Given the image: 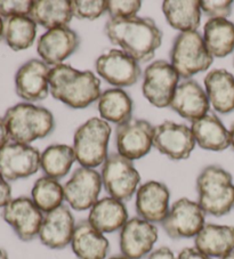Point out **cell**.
<instances>
[{"instance_id": "1", "label": "cell", "mask_w": 234, "mask_h": 259, "mask_svg": "<svg viewBox=\"0 0 234 259\" xmlns=\"http://www.w3.org/2000/svg\"><path fill=\"white\" fill-rule=\"evenodd\" d=\"M104 32L112 44L118 45L137 62L151 61L163 41V33L155 22L137 15L127 19H110Z\"/></svg>"}, {"instance_id": "2", "label": "cell", "mask_w": 234, "mask_h": 259, "mask_svg": "<svg viewBox=\"0 0 234 259\" xmlns=\"http://www.w3.org/2000/svg\"><path fill=\"white\" fill-rule=\"evenodd\" d=\"M49 91L54 98L72 109H85L97 101L101 81L91 71H80L71 65L54 66L49 73Z\"/></svg>"}, {"instance_id": "3", "label": "cell", "mask_w": 234, "mask_h": 259, "mask_svg": "<svg viewBox=\"0 0 234 259\" xmlns=\"http://www.w3.org/2000/svg\"><path fill=\"white\" fill-rule=\"evenodd\" d=\"M198 201L206 215L222 217L234 208L232 175L219 166L202 169L197 178Z\"/></svg>"}, {"instance_id": "4", "label": "cell", "mask_w": 234, "mask_h": 259, "mask_svg": "<svg viewBox=\"0 0 234 259\" xmlns=\"http://www.w3.org/2000/svg\"><path fill=\"white\" fill-rule=\"evenodd\" d=\"M6 126L11 140L21 144H29L44 138L55 128V120L51 111L31 103H20L5 113Z\"/></svg>"}, {"instance_id": "5", "label": "cell", "mask_w": 234, "mask_h": 259, "mask_svg": "<svg viewBox=\"0 0 234 259\" xmlns=\"http://www.w3.org/2000/svg\"><path fill=\"white\" fill-rule=\"evenodd\" d=\"M111 127L107 121L92 118L83 123L74 133L73 150L76 161L82 167L95 169L107 158V145Z\"/></svg>"}, {"instance_id": "6", "label": "cell", "mask_w": 234, "mask_h": 259, "mask_svg": "<svg viewBox=\"0 0 234 259\" xmlns=\"http://www.w3.org/2000/svg\"><path fill=\"white\" fill-rule=\"evenodd\" d=\"M213 60L214 57L207 49L204 38L197 31L179 33L170 51L172 65L179 77L185 80L208 70Z\"/></svg>"}, {"instance_id": "7", "label": "cell", "mask_w": 234, "mask_h": 259, "mask_svg": "<svg viewBox=\"0 0 234 259\" xmlns=\"http://www.w3.org/2000/svg\"><path fill=\"white\" fill-rule=\"evenodd\" d=\"M102 182L110 196L120 201H128L136 194L141 175L133 161L119 153L110 154L103 163Z\"/></svg>"}, {"instance_id": "8", "label": "cell", "mask_w": 234, "mask_h": 259, "mask_svg": "<svg viewBox=\"0 0 234 259\" xmlns=\"http://www.w3.org/2000/svg\"><path fill=\"white\" fill-rule=\"evenodd\" d=\"M179 74L172 63L158 60L147 66L143 79V95L155 108H167L178 86Z\"/></svg>"}, {"instance_id": "9", "label": "cell", "mask_w": 234, "mask_h": 259, "mask_svg": "<svg viewBox=\"0 0 234 259\" xmlns=\"http://www.w3.org/2000/svg\"><path fill=\"white\" fill-rule=\"evenodd\" d=\"M205 220L206 212L197 201L182 198L173 203L161 224L169 238L190 239L196 238L204 229Z\"/></svg>"}, {"instance_id": "10", "label": "cell", "mask_w": 234, "mask_h": 259, "mask_svg": "<svg viewBox=\"0 0 234 259\" xmlns=\"http://www.w3.org/2000/svg\"><path fill=\"white\" fill-rule=\"evenodd\" d=\"M103 182L101 174L93 168H76L64 185V198L67 204L76 211L91 210L98 201Z\"/></svg>"}, {"instance_id": "11", "label": "cell", "mask_w": 234, "mask_h": 259, "mask_svg": "<svg viewBox=\"0 0 234 259\" xmlns=\"http://www.w3.org/2000/svg\"><path fill=\"white\" fill-rule=\"evenodd\" d=\"M3 220L14 230L19 239L29 242L39 235L44 221V212L31 198L20 196L13 199L2 212Z\"/></svg>"}, {"instance_id": "12", "label": "cell", "mask_w": 234, "mask_h": 259, "mask_svg": "<svg viewBox=\"0 0 234 259\" xmlns=\"http://www.w3.org/2000/svg\"><path fill=\"white\" fill-rule=\"evenodd\" d=\"M40 158L39 151L33 146L8 143L0 150V174L6 181L28 178L39 170Z\"/></svg>"}, {"instance_id": "13", "label": "cell", "mask_w": 234, "mask_h": 259, "mask_svg": "<svg viewBox=\"0 0 234 259\" xmlns=\"http://www.w3.org/2000/svg\"><path fill=\"white\" fill-rule=\"evenodd\" d=\"M154 127L142 119H130L119 124L115 131V144L118 153L133 160L143 158L150 152L153 145Z\"/></svg>"}, {"instance_id": "14", "label": "cell", "mask_w": 234, "mask_h": 259, "mask_svg": "<svg viewBox=\"0 0 234 259\" xmlns=\"http://www.w3.org/2000/svg\"><path fill=\"white\" fill-rule=\"evenodd\" d=\"M196 144L191 128L186 124L165 121L154 128L153 146L172 160L190 158Z\"/></svg>"}, {"instance_id": "15", "label": "cell", "mask_w": 234, "mask_h": 259, "mask_svg": "<svg viewBox=\"0 0 234 259\" xmlns=\"http://www.w3.org/2000/svg\"><path fill=\"white\" fill-rule=\"evenodd\" d=\"M95 66L97 73L115 87L133 86L141 77L138 62L121 49H111L101 55Z\"/></svg>"}, {"instance_id": "16", "label": "cell", "mask_w": 234, "mask_h": 259, "mask_svg": "<svg viewBox=\"0 0 234 259\" xmlns=\"http://www.w3.org/2000/svg\"><path fill=\"white\" fill-rule=\"evenodd\" d=\"M159 238L155 224L134 217L120 230L121 254L129 259H142L153 251Z\"/></svg>"}, {"instance_id": "17", "label": "cell", "mask_w": 234, "mask_h": 259, "mask_svg": "<svg viewBox=\"0 0 234 259\" xmlns=\"http://www.w3.org/2000/svg\"><path fill=\"white\" fill-rule=\"evenodd\" d=\"M75 225L71 209L63 204L55 210L45 213L38 236L45 247L54 250L64 249L71 244Z\"/></svg>"}, {"instance_id": "18", "label": "cell", "mask_w": 234, "mask_h": 259, "mask_svg": "<svg viewBox=\"0 0 234 259\" xmlns=\"http://www.w3.org/2000/svg\"><path fill=\"white\" fill-rule=\"evenodd\" d=\"M49 65L40 60H30L15 75L16 94L28 102L43 101L49 93Z\"/></svg>"}, {"instance_id": "19", "label": "cell", "mask_w": 234, "mask_h": 259, "mask_svg": "<svg viewBox=\"0 0 234 259\" xmlns=\"http://www.w3.org/2000/svg\"><path fill=\"white\" fill-rule=\"evenodd\" d=\"M170 192L164 183L150 181L138 187L135 208L139 218L153 224L163 223L170 209Z\"/></svg>"}, {"instance_id": "20", "label": "cell", "mask_w": 234, "mask_h": 259, "mask_svg": "<svg viewBox=\"0 0 234 259\" xmlns=\"http://www.w3.org/2000/svg\"><path fill=\"white\" fill-rule=\"evenodd\" d=\"M79 46V37L75 31L67 26L47 31L39 38L37 51L39 56L47 65L63 64Z\"/></svg>"}, {"instance_id": "21", "label": "cell", "mask_w": 234, "mask_h": 259, "mask_svg": "<svg viewBox=\"0 0 234 259\" xmlns=\"http://www.w3.org/2000/svg\"><path fill=\"white\" fill-rule=\"evenodd\" d=\"M169 106L181 117L194 121L209 112L210 102L199 82L186 79L178 83Z\"/></svg>"}, {"instance_id": "22", "label": "cell", "mask_w": 234, "mask_h": 259, "mask_svg": "<svg viewBox=\"0 0 234 259\" xmlns=\"http://www.w3.org/2000/svg\"><path fill=\"white\" fill-rule=\"evenodd\" d=\"M70 245L78 259H106L110 250L109 240L88 221L75 225Z\"/></svg>"}, {"instance_id": "23", "label": "cell", "mask_w": 234, "mask_h": 259, "mask_svg": "<svg viewBox=\"0 0 234 259\" xmlns=\"http://www.w3.org/2000/svg\"><path fill=\"white\" fill-rule=\"evenodd\" d=\"M87 221L103 234L113 233L128 222V210L123 201L106 196L91 208Z\"/></svg>"}, {"instance_id": "24", "label": "cell", "mask_w": 234, "mask_h": 259, "mask_svg": "<svg viewBox=\"0 0 234 259\" xmlns=\"http://www.w3.org/2000/svg\"><path fill=\"white\" fill-rule=\"evenodd\" d=\"M191 131L196 143L204 150L220 152L231 145L229 132L215 113L208 112L205 117L192 121Z\"/></svg>"}, {"instance_id": "25", "label": "cell", "mask_w": 234, "mask_h": 259, "mask_svg": "<svg viewBox=\"0 0 234 259\" xmlns=\"http://www.w3.org/2000/svg\"><path fill=\"white\" fill-rule=\"evenodd\" d=\"M205 87L210 105L218 113L234 111V75L224 69H215L205 77Z\"/></svg>"}, {"instance_id": "26", "label": "cell", "mask_w": 234, "mask_h": 259, "mask_svg": "<svg viewBox=\"0 0 234 259\" xmlns=\"http://www.w3.org/2000/svg\"><path fill=\"white\" fill-rule=\"evenodd\" d=\"M194 248L211 258L226 256L234 250V227L206 224L194 238Z\"/></svg>"}, {"instance_id": "27", "label": "cell", "mask_w": 234, "mask_h": 259, "mask_svg": "<svg viewBox=\"0 0 234 259\" xmlns=\"http://www.w3.org/2000/svg\"><path fill=\"white\" fill-rule=\"evenodd\" d=\"M29 17L48 31L64 28L73 17L71 2L69 0H35Z\"/></svg>"}, {"instance_id": "28", "label": "cell", "mask_w": 234, "mask_h": 259, "mask_svg": "<svg viewBox=\"0 0 234 259\" xmlns=\"http://www.w3.org/2000/svg\"><path fill=\"white\" fill-rule=\"evenodd\" d=\"M202 38L210 55L222 59L234 51V24L227 19H209Z\"/></svg>"}, {"instance_id": "29", "label": "cell", "mask_w": 234, "mask_h": 259, "mask_svg": "<svg viewBox=\"0 0 234 259\" xmlns=\"http://www.w3.org/2000/svg\"><path fill=\"white\" fill-rule=\"evenodd\" d=\"M163 11L170 26L181 32L197 31L199 28L201 8L198 0H166L163 4Z\"/></svg>"}, {"instance_id": "30", "label": "cell", "mask_w": 234, "mask_h": 259, "mask_svg": "<svg viewBox=\"0 0 234 259\" xmlns=\"http://www.w3.org/2000/svg\"><path fill=\"white\" fill-rule=\"evenodd\" d=\"M98 112L105 121L123 124L132 119L133 101L124 89H107L98 98Z\"/></svg>"}, {"instance_id": "31", "label": "cell", "mask_w": 234, "mask_h": 259, "mask_svg": "<svg viewBox=\"0 0 234 259\" xmlns=\"http://www.w3.org/2000/svg\"><path fill=\"white\" fill-rule=\"evenodd\" d=\"M37 35V23L29 16H13L4 22V38L13 51L20 52L32 46Z\"/></svg>"}, {"instance_id": "32", "label": "cell", "mask_w": 234, "mask_h": 259, "mask_svg": "<svg viewBox=\"0 0 234 259\" xmlns=\"http://www.w3.org/2000/svg\"><path fill=\"white\" fill-rule=\"evenodd\" d=\"M76 160L73 147L65 144L48 146L40 158V167L46 176L60 180L67 175Z\"/></svg>"}, {"instance_id": "33", "label": "cell", "mask_w": 234, "mask_h": 259, "mask_svg": "<svg viewBox=\"0 0 234 259\" xmlns=\"http://www.w3.org/2000/svg\"><path fill=\"white\" fill-rule=\"evenodd\" d=\"M31 199L44 213L51 212L63 205V201H65L64 186L55 178L40 177L31 191Z\"/></svg>"}, {"instance_id": "34", "label": "cell", "mask_w": 234, "mask_h": 259, "mask_svg": "<svg viewBox=\"0 0 234 259\" xmlns=\"http://www.w3.org/2000/svg\"><path fill=\"white\" fill-rule=\"evenodd\" d=\"M72 14L79 20H96L107 12L105 0H73L71 2Z\"/></svg>"}, {"instance_id": "35", "label": "cell", "mask_w": 234, "mask_h": 259, "mask_svg": "<svg viewBox=\"0 0 234 259\" xmlns=\"http://www.w3.org/2000/svg\"><path fill=\"white\" fill-rule=\"evenodd\" d=\"M142 7L139 0H109L107 2V13L111 19H127L136 16Z\"/></svg>"}, {"instance_id": "36", "label": "cell", "mask_w": 234, "mask_h": 259, "mask_svg": "<svg viewBox=\"0 0 234 259\" xmlns=\"http://www.w3.org/2000/svg\"><path fill=\"white\" fill-rule=\"evenodd\" d=\"M33 2L30 0H0V17L10 19L13 16H29Z\"/></svg>"}, {"instance_id": "37", "label": "cell", "mask_w": 234, "mask_h": 259, "mask_svg": "<svg viewBox=\"0 0 234 259\" xmlns=\"http://www.w3.org/2000/svg\"><path fill=\"white\" fill-rule=\"evenodd\" d=\"M231 0H202L200 8L210 19H227L232 13Z\"/></svg>"}, {"instance_id": "38", "label": "cell", "mask_w": 234, "mask_h": 259, "mask_svg": "<svg viewBox=\"0 0 234 259\" xmlns=\"http://www.w3.org/2000/svg\"><path fill=\"white\" fill-rule=\"evenodd\" d=\"M12 200V187L0 174V208H5Z\"/></svg>"}, {"instance_id": "39", "label": "cell", "mask_w": 234, "mask_h": 259, "mask_svg": "<svg viewBox=\"0 0 234 259\" xmlns=\"http://www.w3.org/2000/svg\"><path fill=\"white\" fill-rule=\"evenodd\" d=\"M177 259H214L209 256H207L204 252H201L197 248H184L179 254Z\"/></svg>"}, {"instance_id": "40", "label": "cell", "mask_w": 234, "mask_h": 259, "mask_svg": "<svg viewBox=\"0 0 234 259\" xmlns=\"http://www.w3.org/2000/svg\"><path fill=\"white\" fill-rule=\"evenodd\" d=\"M147 259H177L174 252L168 247H161L148 254Z\"/></svg>"}, {"instance_id": "41", "label": "cell", "mask_w": 234, "mask_h": 259, "mask_svg": "<svg viewBox=\"0 0 234 259\" xmlns=\"http://www.w3.org/2000/svg\"><path fill=\"white\" fill-rule=\"evenodd\" d=\"M10 138V133H8L5 120L0 117V150H2L6 144H8Z\"/></svg>"}, {"instance_id": "42", "label": "cell", "mask_w": 234, "mask_h": 259, "mask_svg": "<svg viewBox=\"0 0 234 259\" xmlns=\"http://www.w3.org/2000/svg\"><path fill=\"white\" fill-rule=\"evenodd\" d=\"M229 136H231V145L234 150V122L232 123L231 129H229Z\"/></svg>"}, {"instance_id": "43", "label": "cell", "mask_w": 234, "mask_h": 259, "mask_svg": "<svg viewBox=\"0 0 234 259\" xmlns=\"http://www.w3.org/2000/svg\"><path fill=\"white\" fill-rule=\"evenodd\" d=\"M0 259H10L8 257V253L6 252V250H4L0 248Z\"/></svg>"}, {"instance_id": "44", "label": "cell", "mask_w": 234, "mask_h": 259, "mask_svg": "<svg viewBox=\"0 0 234 259\" xmlns=\"http://www.w3.org/2000/svg\"><path fill=\"white\" fill-rule=\"evenodd\" d=\"M3 37H4V22L2 17H0V41H2Z\"/></svg>"}, {"instance_id": "45", "label": "cell", "mask_w": 234, "mask_h": 259, "mask_svg": "<svg viewBox=\"0 0 234 259\" xmlns=\"http://www.w3.org/2000/svg\"><path fill=\"white\" fill-rule=\"evenodd\" d=\"M220 259H234V250H233V251L229 252V253H227L226 256H224V257H222Z\"/></svg>"}, {"instance_id": "46", "label": "cell", "mask_w": 234, "mask_h": 259, "mask_svg": "<svg viewBox=\"0 0 234 259\" xmlns=\"http://www.w3.org/2000/svg\"><path fill=\"white\" fill-rule=\"evenodd\" d=\"M106 259H129V258L124 256V254H119V256H112V257L106 258Z\"/></svg>"}, {"instance_id": "47", "label": "cell", "mask_w": 234, "mask_h": 259, "mask_svg": "<svg viewBox=\"0 0 234 259\" xmlns=\"http://www.w3.org/2000/svg\"><path fill=\"white\" fill-rule=\"evenodd\" d=\"M233 64H234V62H233Z\"/></svg>"}]
</instances>
